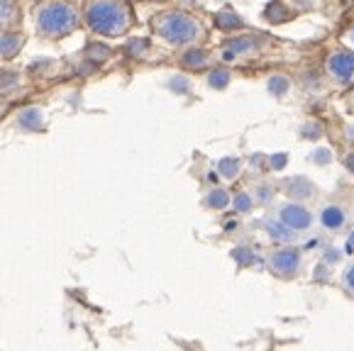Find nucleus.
<instances>
[{
	"instance_id": "f257e3e1",
	"label": "nucleus",
	"mask_w": 354,
	"mask_h": 351,
	"mask_svg": "<svg viewBox=\"0 0 354 351\" xmlns=\"http://www.w3.org/2000/svg\"><path fill=\"white\" fill-rule=\"evenodd\" d=\"M149 27L156 39H162L164 44L174 49L208 41V25L198 15H193L191 10H183V8H169V10L156 12Z\"/></svg>"
},
{
	"instance_id": "7ed1b4c3",
	"label": "nucleus",
	"mask_w": 354,
	"mask_h": 351,
	"mask_svg": "<svg viewBox=\"0 0 354 351\" xmlns=\"http://www.w3.org/2000/svg\"><path fill=\"white\" fill-rule=\"evenodd\" d=\"M35 32L42 39H64L78 30V12L66 0H44L32 10Z\"/></svg>"
},
{
	"instance_id": "f8f14e48",
	"label": "nucleus",
	"mask_w": 354,
	"mask_h": 351,
	"mask_svg": "<svg viewBox=\"0 0 354 351\" xmlns=\"http://www.w3.org/2000/svg\"><path fill=\"white\" fill-rule=\"evenodd\" d=\"M213 27L220 32H225V35H234V32L245 30V20H242V17L237 15L230 6H225L223 10H218L213 15Z\"/></svg>"
},
{
	"instance_id": "473e14b6",
	"label": "nucleus",
	"mask_w": 354,
	"mask_h": 351,
	"mask_svg": "<svg viewBox=\"0 0 354 351\" xmlns=\"http://www.w3.org/2000/svg\"><path fill=\"white\" fill-rule=\"evenodd\" d=\"M286 161H288V154H274V156H269V169H274V171L283 169V166H286Z\"/></svg>"
},
{
	"instance_id": "f704fd0d",
	"label": "nucleus",
	"mask_w": 354,
	"mask_h": 351,
	"mask_svg": "<svg viewBox=\"0 0 354 351\" xmlns=\"http://www.w3.org/2000/svg\"><path fill=\"white\" fill-rule=\"evenodd\" d=\"M339 258V252L337 249H328V252H325V256H323V261L325 263H335Z\"/></svg>"
},
{
	"instance_id": "b1692460",
	"label": "nucleus",
	"mask_w": 354,
	"mask_h": 351,
	"mask_svg": "<svg viewBox=\"0 0 354 351\" xmlns=\"http://www.w3.org/2000/svg\"><path fill=\"white\" fill-rule=\"evenodd\" d=\"M232 258L240 263L242 269H250V266H257V263H259V254H257L254 249H250V247L232 249Z\"/></svg>"
},
{
	"instance_id": "c9c22d12",
	"label": "nucleus",
	"mask_w": 354,
	"mask_h": 351,
	"mask_svg": "<svg viewBox=\"0 0 354 351\" xmlns=\"http://www.w3.org/2000/svg\"><path fill=\"white\" fill-rule=\"evenodd\" d=\"M347 247H349V249H352V252H354V229H352V232L347 234Z\"/></svg>"
},
{
	"instance_id": "5701e85b",
	"label": "nucleus",
	"mask_w": 354,
	"mask_h": 351,
	"mask_svg": "<svg viewBox=\"0 0 354 351\" xmlns=\"http://www.w3.org/2000/svg\"><path fill=\"white\" fill-rule=\"evenodd\" d=\"M17 122H20V127L25 129H42L44 127V117H42V110L37 108H27L25 113H20V117H17Z\"/></svg>"
},
{
	"instance_id": "2eb2a0df",
	"label": "nucleus",
	"mask_w": 354,
	"mask_h": 351,
	"mask_svg": "<svg viewBox=\"0 0 354 351\" xmlns=\"http://www.w3.org/2000/svg\"><path fill=\"white\" fill-rule=\"evenodd\" d=\"M205 81H208V86L215 88V91H223V88H227L230 81H232V71H230L227 66H223V64H215V66H210L208 73H205Z\"/></svg>"
},
{
	"instance_id": "20e7f679",
	"label": "nucleus",
	"mask_w": 354,
	"mask_h": 351,
	"mask_svg": "<svg viewBox=\"0 0 354 351\" xmlns=\"http://www.w3.org/2000/svg\"><path fill=\"white\" fill-rule=\"evenodd\" d=\"M279 41L271 39V37L261 35V32H234V35H227L223 41H220V49L215 52V61L223 64V66H230V64H240V61H254L257 57L266 54L269 49L277 47Z\"/></svg>"
},
{
	"instance_id": "423d86ee",
	"label": "nucleus",
	"mask_w": 354,
	"mask_h": 351,
	"mask_svg": "<svg viewBox=\"0 0 354 351\" xmlns=\"http://www.w3.org/2000/svg\"><path fill=\"white\" fill-rule=\"evenodd\" d=\"M303 266V252L293 244H277L266 256V269L277 278L291 281L301 274Z\"/></svg>"
},
{
	"instance_id": "f03ea898",
	"label": "nucleus",
	"mask_w": 354,
	"mask_h": 351,
	"mask_svg": "<svg viewBox=\"0 0 354 351\" xmlns=\"http://www.w3.org/2000/svg\"><path fill=\"white\" fill-rule=\"evenodd\" d=\"M84 22L93 35L118 39L135 27V10L127 0H88L84 6Z\"/></svg>"
},
{
	"instance_id": "cd10ccee",
	"label": "nucleus",
	"mask_w": 354,
	"mask_h": 351,
	"mask_svg": "<svg viewBox=\"0 0 354 351\" xmlns=\"http://www.w3.org/2000/svg\"><path fill=\"white\" fill-rule=\"evenodd\" d=\"M310 159H313V164L328 166L330 161H333V151H330V149H315V151L310 154Z\"/></svg>"
},
{
	"instance_id": "9d476101",
	"label": "nucleus",
	"mask_w": 354,
	"mask_h": 351,
	"mask_svg": "<svg viewBox=\"0 0 354 351\" xmlns=\"http://www.w3.org/2000/svg\"><path fill=\"white\" fill-rule=\"evenodd\" d=\"M318 222H320V227L328 229V232H342L349 222V212H347V207L339 205V202H325L318 210Z\"/></svg>"
},
{
	"instance_id": "72a5a7b5",
	"label": "nucleus",
	"mask_w": 354,
	"mask_h": 351,
	"mask_svg": "<svg viewBox=\"0 0 354 351\" xmlns=\"http://www.w3.org/2000/svg\"><path fill=\"white\" fill-rule=\"evenodd\" d=\"M342 103H344V108H347L349 113L354 115V86H349L347 91L342 93Z\"/></svg>"
},
{
	"instance_id": "2f4dec72",
	"label": "nucleus",
	"mask_w": 354,
	"mask_h": 351,
	"mask_svg": "<svg viewBox=\"0 0 354 351\" xmlns=\"http://www.w3.org/2000/svg\"><path fill=\"white\" fill-rule=\"evenodd\" d=\"M342 140L344 144L354 146V122H342Z\"/></svg>"
},
{
	"instance_id": "0eeeda50",
	"label": "nucleus",
	"mask_w": 354,
	"mask_h": 351,
	"mask_svg": "<svg viewBox=\"0 0 354 351\" xmlns=\"http://www.w3.org/2000/svg\"><path fill=\"white\" fill-rule=\"evenodd\" d=\"M277 220H281L296 234L308 232L315 225V215L310 212V207L306 202H296V200H286L281 205H277Z\"/></svg>"
},
{
	"instance_id": "9b49d317",
	"label": "nucleus",
	"mask_w": 354,
	"mask_h": 351,
	"mask_svg": "<svg viewBox=\"0 0 354 351\" xmlns=\"http://www.w3.org/2000/svg\"><path fill=\"white\" fill-rule=\"evenodd\" d=\"M281 188H283V196L296 202H308L318 196V188H315V183L308 176H291V178L283 181Z\"/></svg>"
},
{
	"instance_id": "c85d7f7f",
	"label": "nucleus",
	"mask_w": 354,
	"mask_h": 351,
	"mask_svg": "<svg viewBox=\"0 0 354 351\" xmlns=\"http://www.w3.org/2000/svg\"><path fill=\"white\" fill-rule=\"evenodd\" d=\"M17 81H20V76H17L15 71H3V73H0V86H3V88H17Z\"/></svg>"
},
{
	"instance_id": "39448f33",
	"label": "nucleus",
	"mask_w": 354,
	"mask_h": 351,
	"mask_svg": "<svg viewBox=\"0 0 354 351\" xmlns=\"http://www.w3.org/2000/svg\"><path fill=\"white\" fill-rule=\"evenodd\" d=\"M320 68H323V78L333 86L344 88V91L354 86V54L342 44H333L325 49Z\"/></svg>"
},
{
	"instance_id": "393cba45",
	"label": "nucleus",
	"mask_w": 354,
	"mask_h": 351,
	"mask_svg": "<svg viewBox=\"0 0 354 351\" xmlns=\"http://www.w3.org/2000/svg\"><path fill=\"white\" fill-rule=\"evenodd\" d=\"M254 202H261V205H269L274 198H277V186H271L269 181H261L254 186Z\"/></svg>"
},
{
	"instance_id": "e433bc0d",
	"label": "nucleus",
	"mask_w": 354,
	"mask_h": 351,
	"mask_svg": "<svg viewBox=\"0 0 354 351\" xmlns=\"http://www.w3.org/2000/svg\"><path fill=\"white\" fill-rule=\"evenodd\" d=\"M140 3H167V0H140Z\"/></svg>"
},
{
	"instance_id": "6e6552de",
	"label": "nucleus",
	"mask_w": 354,
	"mask_h": 351,
	"mask_svg": "<svg viewBox=\"0 0 354 351\" xmlns=\"http://www.w3.org/2000/svg\"><path fill=\"white\" fill-rule=\"evenodd\" d=\"M176 64L183 71L191 73H203L210 66H215V52H210L203 44H193V47H183L181 54L176 57Z\"/></svg>"
},
{
	"instance_id": "ddd939ff",
	"label": "nucleus",
	"mask_w": 354,
	"mask_h": 351,
	"mask_svg": "<svg viewBox=\"0 0 354 351\" xmlns=\"http://www.w3.org/2000/svg\"><path fill=\"white\" fill-rule=\"evenodd\" d=\"M264 229H266V234H269L271 242H277V244H293L296 242V232L288 229L281 220H277V217H266Z\"/></svg>"
},
{
	"instance_id": "7c9ffc66",
	"label": "nucleus",
	"mask_w": 354,
	"mask_h": 351,
	"mask_svg": "<svg viewBox=\"0 0 354 351\" xmlns=\"http://www.w3.org/2000/svg\"><path fill=\"white\" fill-rule=\"evenodd\" d=\"M342 166H344V171H347V173L354 176V146H349V149L342 154Z\"/></svg>"
},
{
	"instance_id": "bb28decb",
	"label": "nucleus",
	"mask_w": 354,
	"mask_h": 351,
	"mask_svg": "<svg viewBox=\"0 0 354 351\" xmlns=\"http://www.w3.org/2000/svg\"><path fill=\"white\" fill-rule=\"evenodd\" d=\"M337 44H342L344 49H349V52L354 54V20L344 22V25L339 27V32H337Z\"/></svg>"
},
{
	"instance_id": "6ab92c4d",
	"label": "nucleus",
	"mask_w": 354,
	"mask_h": 351,
	"mask_svg": "<svg viewBox=\"0 0 354 351\" xmlns=\"http://www.w3.org/2000/svg\"><path fill=\"white\" fill-rule=\"evenodd\" d=\"M110 57H113V49H110L108 44H103V41H93V44H88V49H86V59H88V64H95V66L105 64Z\"/></svg>"
},
{
	"instance_id": "f3484780",
	"label": "nucleus",
	"mask_w": 354,
	"mask_h": 351,
	"mask_svg": "<svg viewBox=\"0 0 354 351\" xmlns=\"http://www.w3.org/2000/svg\"><path fill=\"white\" fill-rule=\"evenodd\" d=\"M203 202L210 210H227V207L232 205V196H230V191H225V188H213V191L205 196Z\"/></svg>"
},
{
	"instance_id": "412c9836",
	"label": "nucleus",
	"mask_w": 354,
	"mask_h": 351,
	"mask_svg": "<svg viewBox=\"0 0 354 351\" xmlns=\"http://www.w3.org/2000/svg\"><path fill=\"white\" fill-rule=\"evenodd\" d=\"M254 196H252L250 191H237L232 196V207L234 212H240V215H250L252 210H254Z\"/></svg>"
},
{
	"instance_id": "aec40b11",
	"label": "nucleus",
	"mask_w": 354,
	"mask_h": 351,
	"mask_svg": "<svg viewBox=\"0 0 354 351\" xmlns=\"http://www.w3.org/2000/svg\"><path fill=\"white\" fill-rule=\"evenodd\" d=\"M149 49H151V41L137 37V39L127 41L125 47H122V52H125V57H130V59H145L147 54H149Z\"/></svg>"
},
{
	"instance_id": "dca6fc26",
	"label": "nucleus",
	"mask_w": 354,
	"mask_h": 351,
	"mask_svg": "<svg viewBox=\"0 0 354 351\" xmlns=\"http://www.w3.org/2000/svg\"><path fill=\"white\" fill-rule=\"evenodd\" d=\"M17 20H20V8L15 0H0V30L17 25Z\"/></svg>"
},
{
	"instance_id": "4be33fe9",
	"label": "nucleus",
	"mask_w": 354,
	"mask_h": 351,
	"mask_svg": "<svg viewBox=\"0 0 354 351\" xmlns=\"http://www.w3.org/2000/svg\"><path fill=\"white\" fill-rule=\"evenodd\" d=\"M266 88H269V93L274 95V98H283V95L288 93V88H291V78L283 76V73H274V76L269 78V83H266Z\"/></svg>"
},
{
	"instance_id": "4468645a",
	"label": "nucleus",
	"mask_w": 354,
	"mask_h": 351,
	"mask_svg": "<svg viewBox=\"0 0 354 351\" xmlns=\"http://www.w3.org/2000/svg\"><path fill=\"white\" fill-rule=\"evenodd\" d=\"M22 44H25V37L22 35H17V32H3L0 35V57L15 59L22 52Z\"/></svg>"
},
{
	"instance_id": "1a4fd4ad",
	"label": "nucleus",
	"mask_w": 354,
	"mask_h": 351,
	"mask_svg": "<svg viewBox=\"0 0 354 351\" xmlns=\"http://www.w3.org/2000/svg\"><path fill=\"white\" fill-rule=\"evenodd\" d=\"M286 6L291 20L301 15H310V12H323V15H333L335 10L342 8V0H281Z\"/></svg>"
},
{
	"instance_id": "a878e982",
	"label": "nucleus",
	"mask_w": 354,
	"mask_h": 351,
	"mask_svg": "<svg viewBox=\"0 0 354 351\" xmlns=\"http://www.w3.org/2000/svg\"><path fill=\"white\" fill-rule=\"evenodd\" d=\"M298 135L308 142H318L320 137H323V124H320L318 120H306V122L301 124V129H298Z\"/></svg>"
},
{
	"instance_id": "c756f323",
	"label": "nucleus",
	"mask_w": 354,
	"mask_h": 351,
	"mask_svg": "<svg viewBox=\"0 0 354 351\" xmlns=\"http://www.w3.org/2000/svg\"><path fill=\"white\" fill-rule=\"evenodd\" d=\"M342 285L349 290V293L354 295V261L349 263L347 269H344V274H342Z\"/></svg>"
},
{
	"instance_id": "a211bd4d",
	"label": "nucleus",
	"mask_w": 354,
	"mask_h": 351,
	"mask_svg": "<svg viewBox=\"0 0 354 351\" xmlns=\"http://www.w3.org/2000/svg\"><path fill=\"white\" fill-rule=\"evenodd\" d=\"M218 173L223 176L225 181H234V178L242 173V159H237V156H225V159H220Z\"/></svg>"
}]
</instances>
